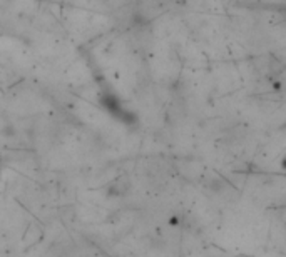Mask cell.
<instances>
[{
	"label": "cell",
	"mask_w": 286,
	"mask_h": 257,
	"mask_svg": "<svg viewBox=\"0 0 286 257\" xmlns=\"http://www.w3.org/2000/svg\"><path fill=\"white\" fill-rule=\"evenodd\" d=\"M209 189L214 192V194H219V192H223L226 189V184H224L223 179H218V177H214V179L209 182Z\"/></svg>",
	"instance_id": "1"
}]
</instances>
